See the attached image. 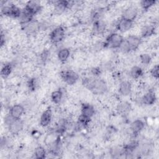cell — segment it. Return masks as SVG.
Returning <instances> with one entry per match:
<instances>
[{"label": "cell", "instance_id": "3", "mask_svg": "<svg viewBox=\"0 0 159 159\" xmlns=\"http://www.w3.org/2000/svg\"><path fill=\"white\" fill-rule=\"evenodd\" d=\"M124 38L123 36L117 32H112L107 36L105 41L103 42L104 48L111 49H119Z\"/></svg>", "mask_w": 159, "mask_h": 159}, {"label": "cell", "instance_id": "6", "mask_svg": "<svg viewBox=\"0 0 159 159\" xmlns=\"http://www.w3.org/2000/svg\"><path fill=\"white\" fill-rule=\"evenodd\" d=\"M65 37V30L61 25L54 28L49 34V39L52 43H58L61 42Z\"/></svg>", "mask_w": 159, "mask_h": 159}, {"label": "cell", "instance_id": "12", "mask_svg": "<svg viewBox=\"0 0 159 159\" xmlns=\"http://www.w3.org/2000/svg\"><path fill=\"white\" fill-rule=\"evenodd\" d=\"M116 110L118 114L122 116H125L131 111L132 106L129 102L126 101H122L117 104Z\"/></svg>", "mask_w": 159, "mask_h": 159}, {"label": "cell", "instance_id": "29", "mask_svg": "<svg viewBox=\"0 0 159 159\" xmlns=\"http://www.w3.org/2000/svg\"><path fill=\"white\" fill-rule=\"evenodd\" d=\"M156 2L157 1L155 0H142L140 2V5L143 11H147L155 5Z\"/></svg>", "mask_w": 159, "mask_h": 159}, {"label": "cell", "instance_id": "26", "mask_svg": "<svg viewBox=\"0 0 159 159\" xmlns=\"http://www.w3.org/2000/svg\"><path fill=\"white\" fill-rule=\"evenodd\" d=\"M12 65L11 63H4L1 70V76L3 79H6L9 76L12 71Z\"/></svg>", "mask_w": 159, "mask_h": 159}, {"label": "cell", "instance_id": "16", "mask_svg": "<svg viewBox=\"0 0 159 159\" xmlns=\"http://www.w3.org/2000/svg\"><path fill=\"white\" fill-rule=\"evenodd\" d=\"M24 9L34 16L41 11L42 6L37 1H29L25 4Z\"/></svg>", "mask_w": 159, "mask_h": 159}, {"label": "cell", "instance_id": "5", "mask_svg": "<svg viewBox=\"0 0 159 159\" xmlns=\"http://www.w3.org/2000/svg\"><path fill=\"white\" fill-rule=\"evenodd\" d=\"M61 79L68 85L75 84L79 80V75L72 70H64L60 73Z\"/></svg>", "mask_w": 159, "mask_h": 159}, {"label": "cell", "instance_id": "30", "mask_svg": "<svg viewBox=\"0 0 159 159\" xmlns=\"http://www.w3.org/2000/svg\"><path fill=\"white\" fill-rule=\"evenodd\" d=\"M27 86L30 91H34L39 86L38 79L36 77L29 78L27 82Z\"/></svg>", "mask_w": 159, "mask_h": 159}, {"label": "cell", "instance_id": "10", "mask_svg": "<svg viewBox=\"0 0 159 159\" xmlns=\"http://www.w3.org/2000/svg\"><path fill=\"white\" fill-rule=\"evenodd\" d=\"M24 125V122L21 119H16L7 127V129L10 134L12 135H17L22 130Z\"/></svg>", "mask_w": 159, "mask_h": 159}, {"label": "cell", "instance_id": "9", "mask_svg": "<svg viewBox=\"0 0 159 159\" xmlns=\"http://www.w3.org/2000/svg\"><path fill=\"white\" fill-rule=\"evenodd\" d=\"M133 22L129 20L125 19L124 18H120L117 20L116 24V28L117 30L121 33H124L129 31L133 27Z\"/></svg>", "mask_w": 159, "mask_h": 159}, {"label": "cell", "instance_id": "20", "mask_svg": "<svg viewBox=\"0 0 159 159\" xmlns=\"http://www.w3.org/2000/svg\"><path fill=\"white\" fill-rule=\"evenodd\" d=\"M156 28L153 24H146L140 29V35L142 38H148L155 34Z\"/></svg>", "mask_w": 159, "mask_h": 159}, {"label": "cell", "instance_id": "1", "mask_svg": "<svg viewBox=\"0 0 159 159\" xmlns=\"http://www.w3.org/2000/svg\"><path fill=\"white\" fill-rule=\"evenodd\" d=\"M141 43L142 40L140 37L136 35H129L124 39L119 49L125 53L131 52L138 49Z\"/></svg>", "mask_w": 159, "mask_h": 159}, {"label": "cell", "instance_id": "14", "mask_svg": "<svg viewBox=\"0 0 159 159\" xmlns=\"http://www.w3.org/2000/svg\"><path fill=\"white\" fill-rule=\"evenodd\" d=\"M52 119V111L51 108L48 107L45 109L41 114L40 117L39 124L42 127H46L50 125Z\"/></svg>", "mask_w": 159, "mask_h": 159}, {"label": "cell", "instance_id": "13", "mask_svg": "<svg viewBox=\"0 0 159 159\" xmlns=\"http://www.w3.org/2000/svg\"><path fill=\"white\" fill-rule=\"evenodd\" d=\"M132 91V84L129 80H123L120 82L118 87V91L121 96H128Z\"/></svg>", "mask_w": 159, "mask_h": 159}, {"label": "cell", "instance_id": "2", "mask_svg": "<svg viewBox=\"0 0 159 159\" xmlns=\"http://www.w3.org/2000/svg\"><path fill=\"white\" fill-rule=\"evenodd\" d=\"M87 89L95 94H103L107 90V84L102 78L92 77Z\"/></svg>", "mask_w": 159, "mask_h": 159}, {"label": "cell", "instance_id": "32", "mask_svg": "<svg viewBox=\"0 0 159 159\" xmlns=\"http://www.w3.org/2000/svg\"><path fill=\"white\" fill-rule=\"evenodd\" d=\"M158 70H159V67H158V65H154L150 71V75L152 78H153L155 80H158V77H159V73H158Z\"/></svg>", "mask_w": 159, "mask_h": 159}, {"label": "cell", "instance_id": "25", "mask_svg": "<svg viewBox=\"0 0 159 159\" xmlns=\"http://www.w3.org/2000/svg\"><path fill=\"white\" fill-rule=\"evenodd\" d=\"M63 97V92L61 89L53 91L50 95L51 101L56 104H58L61 102Z\"/></svg>", "mask_w": 159, "mask_h": 159}, {"label": "cell", "instance_id": "34", "mask_svg": "<svg viewBox=\"0 0 159 159\" xmlns=\"http://www.w3.org/2000/svg\"><path fill=\"white\" fill-rule=\"evenodd\" d=\"M49 52L47 50H44L40 54V59L43 62H45L48 57Z\"/></svg>", "mask_w": 159, "mask_h": 159}, {"label": "cell", "instance_id": "28", "mask_svg": "<svg viewBox=\"0 0 159 159\" xmlns=\"http://www.w3.org/2000/svg\"><path fill=\"white\" fill-rule=\"evenodd\" d=\"M34 157L37 159H43L46 157L47 152L42 146L37 147L34 152Z\"/></svg>", "mask_w": 159, "mask_h": 159}, {"label": "cell", "instance_id": "15", "mask_svg": "<svg viewBox=\"0 0 159 159\" xmlns=\"http://www.w3.org/2000/svg\"><path fill=\"white\" fill-rule=\"evenodd\" d=\"M145 122L143 120L137 119L133 120L130 125V130L132 134L135 136L140 134L145 127Z\"/></svg>", "mask_w": 159, "mask_h": 159}, {"label": "cell", "instance_id": "17", "mask_svg": "<svg viewBox=\"0 0 159 159\" xmlns=\"http://www.w3.org/2000/svg\"><path fill=\"white\" fill-rule=\"evenodd\" d=\"M25 112L24 107L20 104H15L12 105L9 111V114L14 119H20Z\"/></svg>", "mask_w": 159, "mask_h": 159}, {"label": "cell", "instance_id": "27", "mask_svg": "<svg viewBox=\"0 0 159 159\" xmlns=\"http://www.w3.org/2000/svg\"><path fill=\"white\" fill-rule=\"evenodd\" d=\"M68 125V122L66 119L61 118L58 120L57 124V128H56V132L58 134H61L63 132H65V130L67 129Z\"/></svg>", "mask_w": 159, "mask_h": 159}, {"label": "cell", "instance_id": "4", "mask_svg": "<svg viewBox=\"0 0 159 159\" xmlns=\"http://www.w3.org/2000/svg\"><path fill=\"white\" fill-rule=\"evenodd\" d=\"M1 13L6 17L19 19L21 15L22 10L20 7L14 4H7L5 2V4L1 5Z\"/></svg>", "mask_w": 159, "mask_h": 159}, {"label": "cell", "instance_id": "24", "mask_svg": "<svg viewBox=\"0 0 159 159\" xmlns=\"http://www.w3.org/2000/svg\"><path fill=\"white\" fill-rule=\"evenodd\" d=\"M58 139H60V134H58L56 131L52 132L45 136L44 142L45 145L49 147L55 142H56Z\"/></svg>", "mask_w": 159, "mask_h": 159}, {"label": "cell", "instance_id": "22", "mask_svg": "<svg viewBox=\"0 0 159 159\" xmlns=\"http://www.w3.org/2000/svg\"><path fill=\"white\" fill-rule=\"evenodd\" d=\"M70 56V50L68 48L63 47L60 48L57 52L58 60L61 63H65Z\"/></svg>", "mask_w": 159, "mask_h": 159}, {"label": "cell", "instance_id": "8", "mask_svg": "<svg viewBox=\"0 0 159 159\" xmlns=\"http://www.w3.org/2000/svg\"><path fill=\"white\" fill-rule=\"evenodd\" d=\"M138 16V9L135 6H130L126 7L122 13L121 17L134 22Z\"/></svg>", "mask_w": 159, "mask_h": 159}, {"label": "cell", "instance_id": "21", "mask_svg": "<svg viewBox=\"0 0 159 159\" xmlns=\"http://www.w3.org/2000/svg\"><path fill=\"white\" fill-rule=\"evenodd\" d=\"M53 5L54 10L57 13H61L73 6L71 4V2L68 1H55Z\"/></svg>", "mask_w": 159, "mask_h": 159}, {"label": "cell", "instance_id": "33", "mask_svg": "<svg viewBox=\"0 0 159 159\" xmlns=\"http://www.w3.org/2000/svg\"><path fill=\"white\" fill-rule=\"evenodd\" d=\"M101 70L99 67H93L91 70V73L93 77H98L101 73Z\"/></svg>", "mask_w": 159, "mask_h": 159}, {"label": "cell", "instance_id": "18", "mask_svg": "<svg viewBox=\"0 0 159 159\" xmlns=\"http://www.w3.org/2000/svg\"><path fill=\"white\" fill-rule=\"evenodd\" d=\"M107 29V24L102 20L100 19L93 22V32L95 35H102Z\"/></svg>", "mask_w": 159, "mask_h": 159}, {"label": "cell", "instance_id": "31", "mask_svg": "<svg viewBox=\"0 0 159 159\" xmlns=\"http://www.w3.org/2000/svg\"><path fill=\"white\" fill-rule=\"evenodd\" d=\"M139 60L143 65H148L152 61V57L149 53H142L139 56Z\"/></svg>", "mask_w": 159, "mask_h": 159}, {"label": "cell", "instance_id": "19", "mask_svg": "<svg viewBox=\"0 0 159 159\" xmlns=\"http://www.w3.org/2000/svg\"><path fill=\"white\" fill-rule=\"evenodd\" d=\"M80 111H81L80 114H82L90 119H91V117L95 114V109L94 106L88 102L82 103L81 105Z\"/></svg>", "mask_w": 159, "mask_h": 159}, {"label": "cell", "instance_id": "11", "mask_svg": "<svg viewBox=\"0 0 159 159\" xmlns=\"http://www.w3.org/2000/svg\"><path fill=\"white\" fill-rule=\"evenodd\" d=\"M157 96L154 91H148L140 98V103L145 106H152L155 103Z\"/></svg>", "mask_w": 159, "mask_h": 159}, {"label": "cell", "instance_id": "23", "mask_svg": "<svg viewBox=\"0 0 159 159\" xmlns=\"http://www.w3.org/2000/svg\"><path fill=\"white\" fill-rule=\"evenodd\" d=\"M143 75V70L142 67L138 65H134L132 66L129 71V75L130 76L134 79L137 80L142 76Z\"/></svg>", "mask_w": 159, "mask_h": 159}, {"label": "cell", "instance_id": "7", "mask_svg": "<svg viewBox=\"0 0 159 159\" xmlns=\"http://www.w3.org/2000/svg\"><path fill=\"white\" fill-rule=\"evenodd\" d=\"M22 28L25 34L28 35H32L36 34L38 31L40 30L41 28V24L38 20L33 19L29 23L22 25Z\"/></svg>", "mask_w": 159, "mask_h": 159}]
</instances>
